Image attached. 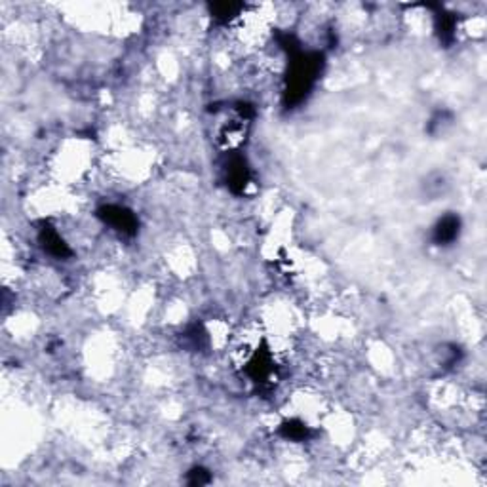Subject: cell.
I'll list each match as a JSON object with an SVG mask.
<instances>
[{
  "instance_id": "obj_1",
  "label": "cell",
  "mask_w": 487,
  "mask_h": 487,
  "mask_svg": "<svg viewBox=\"0 0 487 487\" xmlns=\"http://www.w3.org/2000/svg\"><path fill=\"white\" fill-rule=\"evenodd\" d=\"M320 67H322L320 53H303L301 50L291 53L290 73H288L284 92V101L288 107L301 103L307 98L318 78Z\"/></svg>"
},
{
  "instance_id": "obj_2",
  "label": "cell",
  "mask_w": 487,
  "mask_h": 487,
  "mask_svg": "<svg viewBox=\"0 0 487 487\" xmlns=\"http://www.w3.org/2000/svg\"><path fill=\"white\" fill-rule=\"evenodd\" d=\"M99 219L103 221L105 225L112 226L115 231L122 232V234H135L137 232V217H135L130 209L122 208V206H103L98 211Z\"/></svg>"
},
{
  "instance_id": "obj_3",
  "label": "cell",
  "mask_w": 487,
  "mask_h": 487,
  "mask_svg": "<svg viewBox=\"0 0 487 487\" xmlns=\"http://www.w3.org/2000/svg\"><path fill=\"white\" fill-rule=\"evenodd\" d=\"M459 232H461V219L457 215H446L441 217L434 226V232H432V240H434L438 246H449L459 238Z\"/></svg>"
},
{
  "instance_id": "obj_4",
  "label": "cell",
  "mask_w": 487,
  "mask_h": 487,
  "mask_svg": "<svg viewBox=\"0 0 487 487\" xmlns=\"http://www.w3.org/2000/svg\"><path fill=\"white\" fill-rule=\"evenodd\" d=\"M226 181L234 192H242L250 183V168L242 157H234L226 169Z\"/></svg>"
},
{
  "instance_id": "obj_5",
  "label": "cell",
  "mask_w": 487,
  "mask_h": 487,
  "mask_svg": "<svg viewBox=\"0 0 487 487\" xmlns=\"http://www.w3.org/2000/svg\"><path fill=\"white\" fill-rule=\"evenodd\" d=\"M248 373L256 383H267L273 375V358L267 350H257L256 356L248 362Z\"/></svg>"
},
{
  "instance_id": "obj_6",
  "label": "cell",
  "mask_w": 487,
  "mask_h": 487,
  "mask_svg": "<svg viewBox=\"0 0 487 487\" xmlns=\"http://www.w3.org/2000/svg\"><path fill=\"white\" fill-rule=\"evenodd\" d=\"M41 240L42 244H44V250H46L50 256L59 257V259L70 256V250L67 248V244L63 242V238L59 236L58 231H53V229H44L41 234Z\"/></svg>"
},
{
  "instance_id": "obj_7",
  "label": "cell",
  "mask_w": 487,
  "mask_h": 487,
  "mask_svg": "<svg viewBox=\"0 0 487 487\" xmlns=\"http://www.w3.org/2000/svg\"><path fill=\"white\" fill-rule=\"evenodd\" d=\"M280 434L288 438V440L293 441H305L310 436V429L307 424L297 421V419H291V421H286L282 426H280Z\"/></svg>"
},
{
  "instance_id": "obj_8",
  "label": "cell",
  "mask_w": 487,
  "mask_h": 487,
  "mask_svg": "<svg viewBox=\"0 0 487 487\" xmlns=\"http://www.w3.org/2000/svg\"><path fill=\"white\" fill-rule=\"evenodd\" d=\"M209 481V472L204 468H194L189 472V483L191 486H204Z\"/></svg>"
}]
</instances>
